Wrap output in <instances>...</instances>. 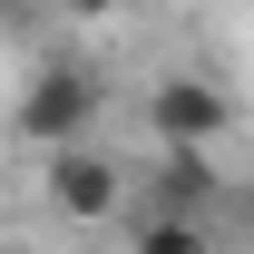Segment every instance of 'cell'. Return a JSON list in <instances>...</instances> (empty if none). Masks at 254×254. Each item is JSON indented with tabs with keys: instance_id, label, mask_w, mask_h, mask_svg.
I'll list each match as a JSON object with an SVG mask.
<instances>
[{
	"instance_id": "obj_6",
	"label": "cell",
	"mask_w": 254,
	"mask_h": 254,
	"mask_svg": "<svg viewBox=\"0 0 254 254\" xmlns=\"http://www.w3.org/2000/svg\"><path fill=\"white\" fill-rule=\"evenodd\" d=\"M68 10H78V20H108V10H118V0H68Z\"/></svg>"
},
{
	"instance_id": "obj_3",
	"label": "cell",
	"mask_w": 254,
	"mask_h": 254,
	"mask_svg": "<svg viewBox=\"0 0 254 254\" xmlns=\"http://www.w3.org/2000/svg\"><path fill=\"white\" fill-rule=\"evenodd\" d=\"M147 118H157V137H166V147H215L235 108H225V88H215V78H166V88L147 98Z\"/></svg>"
},
{
	"instance_id": "obj_2",
	"label": "cell",
	"mask_w": 254,
	"mask_h": 254,
	"mask_svg": "<svg viewBox=\"0 0 254 254\" xmlns=\"http://www.w3.org/2000/svg\"><path fill=\"white\" fill-rule=\"evenodd\" d=\"M118 195H127V176H118V157H108V147H88V137L49 147V205H59V215L98 225V215H118Z\"/></svg>"
},
{
	"instance_id": "obj_1",
	"label": "cell",
	"mask_w": 254,
	"mask_h": 254,
	"mask_svg": "<svg viewBox=\"0 0 254 254\" xmlns=\"http://www.w3.org/2000/svg\"><path fill=\"white\" fill-rule=\"evenodd\" d=\"M10 118H20V137H30V147H68V137H88V127H98V68L49 59L30 88H20V108H10Z\"/></svg>"
},
{
	"instance_id": "obj_4",
	"label": "cell",
	"mask_w": 254,
	"mask_h": 254,
	"mask_svg": "<svg viewBox=\"0 0 254 254\" xmlns=\"http://www.w3.org/2000/svg\"><path fill=\"white\" fill-rule=\"evenodd\" d=\"M215 195H225V176H215L205 147H166V166H157V205L166 215H205Z\"/></svg>"
},
{
	"instance_id": "obj_5",
	"label": "cell",
	"mask_w": 254,
	"mask_h": 254,
	"mask_svg": "<svg viewBox=\"0 0 254 254\" xmlns=\"http://www.w3.org/2000/svg\"><path fill=\"white\" fill-rule=\"evenodd\" d=\"M137 254H205V215H166L157 205V215L137 225Z\"/></svg>"
}]
</instances>
